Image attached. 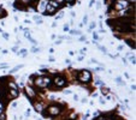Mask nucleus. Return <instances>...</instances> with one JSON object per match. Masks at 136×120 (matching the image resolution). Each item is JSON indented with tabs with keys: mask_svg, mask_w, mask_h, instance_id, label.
<instances>
[{
	"mask_svg": "<svg viewBox=\"0 0 136 120\" xmlns=\"http://www.w3.org/2000/svg\"><path fill=\"white\" fill-rule=\"evenodd\" d=\"M77 59H78V60H80V61H82V60H83V56L81 55V56H78V58H77Z\"/></svg>",
	"mask_w": 136,
	"mask_h": 120,
	"instance_id": "obj_28",
	"label": "nucleus"
},
{
	"mask_svg": "<svg viewBox=\"0 0 136 120\" xmlns=\"http://www.w3.org/2000/svg\"><path fill=\"white\" fill-rule=\"evenodd\" d=\"M47 4H48L47 0H40V1H39V5H37V6H39V11L42 12V13H45Z\"/></svg>",
	"mask_w": 136,
	"mask_h": 120,
	"instance_id": "obj_6",
	"label": "nucleus"
},
{
	"mask_svg": "<svg viewBox=\"0 0 136 120\" xmlns=\"http://www.w3.org/2000/svg\"><path fill=\"white\" fill-rule=\"evenodd\" d=\"M51 83H52V81H51V78H49L48 76L37 77L36 81H35V84H36L37 87H40V88H46V87H48Z\"/></svg>",
	"mask_w": 136,
	"mask_h": 120,
	"instance_id": "obj_1",
	"label": "nucleus"
},
{
	"mask_svg": "<svg viewBox=\"0 0 136 120\" xmlns=\"http://www.w3.org/2000/svg\"><path fill=\"white\" fill-rule=\"evenodd\" d=\"M71 34H77V35H80L81 32H80L78 30H72V31H71Z\"/></svg>",
	"mask_w": 136,
	"mask_h": 120,
	"instance_id": "obj_20",
	"label": "nucleus"
},
{
	"mask_svg": "<svg viewBox=\"0 0 136 120\" xmlns=\"http://www.w3.org/2000/svg\"><path fill=\"white\" fill-rule=\"evenodd\" d=\"M62 17H63V12H60L59 14H58V16H57V19H60Z\"/></svg>",
	"mask_w": 136,
	"mask_h": 120,
	"instance_id": "obj_23",
	"label": "nucleus"
},
{
	"mask_svg": "<svg viewBox=\"0 0 136 120\" xmlns=\"http://www.w3.org/2000/svg\"><path fill=\"white\" fill-rule=\"evenodd\" d=\"M93 37H94V40H99V36H98V34H96V32L93 34Z\"/></svg>",
	"mask_w": 136,
	"mask_h": 120,
	"instance_id": "obj_15",
	"label": "nucleus"
},
{
	"mask_svg": "<svg viewBox=\"0 0 136 120\" xmlns=\"http://www.w3.org/2000/svg\"><path fill=\"white\" fill-rule=\"evenodd\" d=\"M101 92H102V94H107V92H108V89H107V88H102V89H101Z\"/></svg>",
	"mask_w": 136,
	"mask_h": 120,
	"instance_id": "obj_13",
	"label": "nucleus"
},
{
	"mask_svg": "<svg viewBox=\"0 0 136 120\" xmlns=\"http://www.w3.org/2000/svg\"><path fill=\"white\" fill-rule=\"evenodd\" d=\"M3 35H4V37H5V38H7V37H9V35H7L6 32H3Z\"/></svg>",
	"mask_w": 136,
	"mask_h": 120,
	"instance_id": "obj_26",
	"label": "nucleus"
},
{
	"mask_svg": "<svg viewBox=\"0 0 136 120\" xmlns=\"http://www.w3.org/2000/svg\"><path fill=\"white\" fill-rule=\"evenodd\" d=\"M35 111L39 112V113H42V111H44V106H42L41 103H35Z\"/></svg>",
	"mask_w": 136,
	"mask_h": 120,
	"instance_id": "obj_9",
	"label": "nucleus"
},
{
	"mask_svg": "<svg viewBox=\"0 0 136 120\" xmlns=\"http://www.w3.org/2000/svg\"><path fill=\"white\" fill-rule=\"evenodd\" d=\"M126 43L130 46V47H132V48H135V43L132 42V41H130V40H126Z\"/></svg>",
	"mask_w": 136,
	"mask_h": 120,
	"instance_id": "obj_11",
	"label": "nucleus"
},
{
	"mask_svg": "<svg viewBox=\"0 0 136 120\" xmlns=\"http://www.w3.org/2000/svg\"><path fill=\"white\" fill-rule=\"evenodd\" d=\"M64 0H57V3H63Z\"/></svg>",
	"mask_w": 136,
	"mask_h": 120,
	"instance_id": "obj_33",
	"label": "nucleus"
},
{
	"mask_svg": "<svg viewBox=\"0 0 136 120\" xmlns=\"http://www.w3.org/2000/svg\"><path fill=\"white\" fill-rule=\"evenodd\" d=\"M25 92L28 94V96L30 97V98H33V97H35V91L33 90V88L31 87H25Z\"/></svg>",
	"mask_w": 136,
	"mask_h": 120,
	"instance_id": "obj_8",
	"label": "nucleus"
},
{
	"mask_svg": "<svg viewBox=\"0 0 136 120\" xmlns=\"http://www.w3.org/2000/svg\"><path fill=\"white\" fill-rule=\"evenodd\" d=\"M73 100H76V101H77V100H78V96L75 95V96H73Z\"/></svg>",
	"mask_w": 136,
	"mask_h": 120,
	"instance_id": "obj_29",
	"label": "nucleus"
},
{
	"mask_svg": "<svg viewBox=\"0 0 136 120\" xmlns=\"http://www.w3.org/2000/svg\"><path fill=\"white\" fill-rule=\"evenodd\" d=\"M126 6H128V3L125 1V0H117V3L114 4V7L117 9L118 11L124 10V7H126Z\"/></svg>",
	"mask_w": 136,
	"mask_h": 120,
	"instance_id": "obj_5",
	"label": "nucleus"
},
{
	"mask_svg": "<svg viewBox=\"0 0 136 120\" xmlns=\"http://www.w3.org/2000/svg\"><path fill=\"white\" fill-rule=\"evenodd\" d=\"M62 112V107L58 105H52L47 108V113H44V118L51 116V115H58Z\"/></svg>",
	"mask_w": 136,
	"mask_h": 120,
	"instance_id": "obj_2",
	"label": "nucleus"
},
{
	"mask_svg": "<svg viewBox=\"0 0 136 120\" xmlns=\"http://www.w3.org/2000/svg\"><path fill=\"white\" fill-rule=\"evenodd\" d=\"M21 1H22V3H30L31 0H21Z\"/></svg>",
	"mask_w": 136,
	"mask_h": 120,
	"instance_id": "obj_25",
	"label": "nucleus"
},
{
	"mask_svg": "<svg viewBox=\"0 0 136 120\" xmlns=\"http://www.w3.org/2000/svg\"><path fill=\"white\" fill-rule=\"evenodd\" d=\"M9 65L7 64H1V65H0V69H5V67H7Z\"/></svg>",
	"mask_w": 136,
	"mask_h": 120,
	"instance_id": "obj_22",
	"label": "nucleus"
},
{
	"mask_svg": "<svg viewBox=\"0 0 136 120\" xmlns=\"http://www.w3.org/2000/svg\"><path fill=\"white\" fill-rule=\"evenodd\" d=\"M87 22H88V17L84 16V17H83V23H87Z\"/></svg>",
	"mask_w": 136,
	"mask_h": 120,
	"instance_id": "obj_24",
	"label": "nucleus"
},
{
	"mask_svg": "<svg viewBox=\"0 0 136 120\" xmlns=\"http://www.w3.org/2000/svg\"><path fill=\"white\" fill-rule=\"evenodd\" d=\"M10 85H11V88H12V89H17V85H16L15 83H12V82H11V83H10Z\"/></svg>",
	"mask_w": 136,
	"mask_h": 120,
	"instance_id": "obj_17",
	"label": "nucleus"
},
{
	"mask_svg": "<svg viewBox=\"0 0 136 120\" xmlns=\"http://www.w3.org/2000/svg\"><path fill=\"white\" fill-rule=\"evenodd\" d=\"M98 120H108V119H105V118H99Z\"/></svg>",
	"mask_w": 136,
	"mask_h": 120,
	"instance_id": "obj_32",
	"label": "nucleus"
},
{
	"mask_svg": "<svg viewBox=\"0 0 136 120\" xmlns=\"http://www.w3.org/2000/svg\"><path fill=\"white\" fill-rule=\"evenodd\" d=\"M99 48H100V51H101V52H104V53H107L106 48H104V47H101V46H99Z\"/></svg>",
	"mask_w": 136,
	"mask_h": 120,
	"instance_id": "obj_16",
	"label": "nucleus"
},
{
	"mask_svg": "<svg viewBox=\"0 0 136 120\" xmlns=\"http://www.w3.org/2000/svg\"><path fill=\"white\" fill-rule=\"evenodd\" d=\"M55 11H57V9H55L54 6H52L51 4H47V6H46V11H45L46 14H53V13H55Z\"/></svg>",
	"mask_w": 136,
	"mask_h": 120,
	"instance_id": "obj_7",
	"label": "nucleus"
},
{
	"mask_svg": "<svg viewBox=\"0 0 136 120\" xmlns=\"http://www.w3.org/2000/svg\"><path fill=\"white\" fill-rule=\"evenodd\" d=\"M84 40H86V37H84V36H81V38H80V41H84Z\"/></svg>",
	"mask_w": 136,
	"mask_h": 120,
	"instance_id": "obj_27",
	"label": "nucleus"
},
{
	"mask_svg": "<svg viewBox=\"0 0 136 120\" xmlns=\"http://www.w3.org/2000/svg\"><path fill=\"white\" fill-rule=\"evenodd\" d=\"M5 119H6L5 114H0V120H5Z\"/></svg>",
	"mask_w": 136,
	"mask_h": 120,
	"instance_id": "obj_19",
	"label": "nucleus"
},
{
	"mask_svg": "<svg viewBox=\"0 0 136 120\" xmlns=\"http://www.w3.org/2000/svg\"><path fill=\"white\" fill-rule=\"evenodd\" d=\"M64 31H69V24H65L64 25Z\"/></svg>",
	"mask_w": 136,
	"mask_h": 120,
	"instance_id": "obj_18",
	"label": "nucleus"
},
{
	"mask_svg": "<svg viewBox=\"0 0 136 120\" xmlns=\"http://www.w3.org/2000/svg\"><path fill=\"white\" fill-rule=\"evenodd\" d=\"M4 16H5V12H4V10L1 7H0V17H4Z\"/></svg>",
	"mask_w": 136,
	"mask_h": 120,
	"instance_id": "obj_14",
	"label": "nucleus"
},
{
	"mask_svg": "<svg viewBox=\"0 0 136 120\" xmlns=\"http://www.w3.org/2000/svg\"><path fill=\"white\" fill-rule=\"evenodd\" d=\"M10 94H11V97L16 98V97L18 96V90H17V89H11V90H10Z\"/></svg>",
	"mask_w": 136,
	"mask_h": 120,
	"instance_id": "obj_10",
	"label": "nucleus"
},
{
	"mask_svg": "<svg viewBox=\"0 0 136 120\" xmlns=\"http://www.w3.org/2000/svg\"><path fill=\"white\" fill-rule=\"evenodd\" d=\"M130 61H131L132 64H135V56H132V55L130 56Z\"/></svg>",
	"mask_w": 136,
	"mask_h": 120,
	"instance_id": "obj_21",
	"label": "nucleus"
},
{
	"mask_svg": "<svg viewBox=\"0 0 136 120\" xmlns=\"http://www.w3.org/2000/svg\"><path fill=\"white\" fill-rule=\"evenodd\" d=\"M66 1H68V3H70V4H72V3L75 1V0H66Z\"/></svg>",
	"mask_w": 136,
	"mask_h": 120,
	"instance_id": "obj_30",
	"label": "nucleus"
},
{
	"mask_svg": "<svg viewBox=\"0 0 136 120\" xmlns=\"http://www.w3.org/2000/svg\"><path fill=\"white\" fill-rule=\"evenodd\" d=\"M53 82H54V84H55L57 87H59V88H62V87H64V85L66 84V81H65V79H64L63 77H60V76L54 77Z\"/></svg>",
	"mask_w": 136,
	"mask_h": 120,
	"instance_id": "obj_4",
	"label": "nucleus"
},
{
	"mask_svg": "<svg viewBox=\"0 0 136 120\" xmlns=\"http://www.w3.org/2000/svg\"><path fill=\"white\" fill-rule=\"evenodd\" d=\"M21 67H23V65H18V66H16L15 69H12V70H11V72H16L17 70H19Z\"/></svg>",
	"mask_w": 136,
	"mask_h": 120,
	"instance_id": "obj_12",
	"label": "nucleus"
},
{
	"mask_svg": "<svg viewBox=\"0 0 136 120\" xmlns=\"http://www.w3.org/2000/svg\"><path fill=\"white\" fill-rule=\"evenodd\" d=\"M129 1H131V3H132V1H134V3H135V0H129Z\"/></svg>",
	"mask_w": 136,
	"mask_h": 120,
	"instance_id": "obj_34",
	"label": "nucleus"
},
{
	"mask_svg": "<svg viewBox=\"0 0 136 120\" xmlns=\"http://www.w3.org/2000/svg\"><path fill=\"white\" fill-rule=\"evenodd\" d=\"M25 114H27V115H28V116H29V114H30V111H29V109H28V111H27V112H25Z\"/></svg>",
	"mask_w": 136,
	"mask_h": 120,
	"instance_id": "obj_31",
	"label": "nucleus"
},
{
	"mask_svg": "<svg viewBox=\"0 0 136 120\" xmlns=\"http://www.w3.org/2000/svg\"><path fill=\"white\" fill-rule=\"evenodd\" d=\"M77 78H78V81L82 82V83H89L90 79H92V73L88 70H83V71H81L78 73Z\"/></svg>",
	"mask_w": 136,
	"mask_h": 120,
	"instance_id": "obj_3",
	"label": "nucleus"
}]
</instances>
